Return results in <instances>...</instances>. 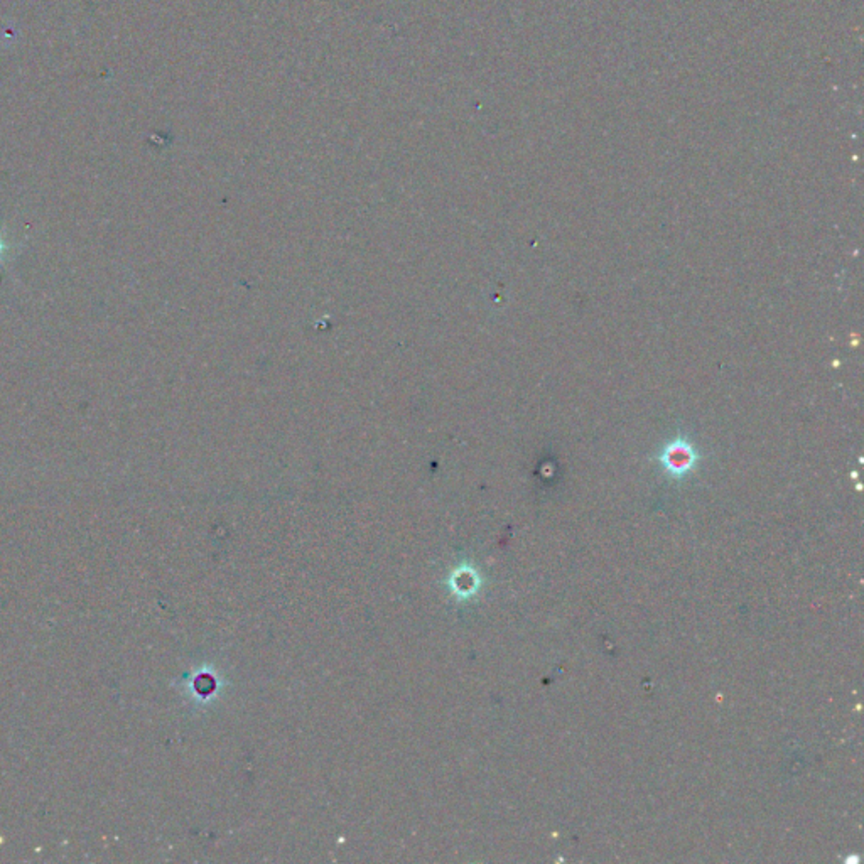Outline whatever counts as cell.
Masks as SVG:
<instances>
[{
  "label": "cell",
  "mask_w": 864,
  "mask_h": 864,
  "mask_svg": "<svg viewBox=\"0 0 864 864\" xmlns=\"http://www.w3.org/2000/svg\"><path fill=\"white\" fill-rule=\"evenodd\" d=\"M667 465H669V468L674 471H682V469L691 468L692 453L689 451L687 448H684V449L675 448L674 451L667 453Z\"/></svg>",
  "instance_id": "cell-1"
},
{
  "label": "cell",
  "mask_w": 864,
  "mask_h": 864,
  "mask_svg": "<svg viewBox=\"0 0 864 864\" xmlns=\"http://www.w3.org/2000/svg\"><path fill=\"white\" fill-rule=\"evenodd\" d=\"M0 248H2V242H0Z\"/></svg>",
  "instance_id": "cell-2"
}]
</instances>
